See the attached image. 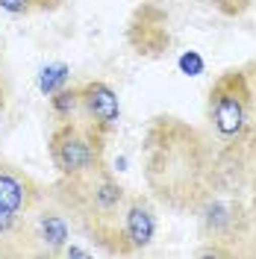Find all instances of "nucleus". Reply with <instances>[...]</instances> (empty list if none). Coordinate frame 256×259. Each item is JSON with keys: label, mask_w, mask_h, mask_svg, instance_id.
I'll return each instance as SVG.
<instances>
[{"label": "nucleus", "mask_w": 256, "mask_h": 259, "mask_svg": "<svg viewBox=\"0 0 256 259\" xmlns=\"http://www.w3.org/2000/svg\"><path fill=\"white\" fill-rule=\"evenodd\" d=\"M147 192L174 212H194L221 174L212 136L177 115H156L142 136Z\"/></svg>", "instance_id": "nucleus-1"}, {"label": "nucleus", "mask_w": 256, "mask_h": 259, "mask_svg": "<svg viewBox=\"0 0 256 259\" xmlns=\"http://www.w3.org/2000/svg\"><path fill=\"white\" fill-rule=\"evenodd\" d=\"M53 192L74 215V224H80L100 250L118 253V221L130 192L106 168V162L77 180H59Z\"/></svg>", "instance_id": "nucleus-2"}, {"label": "nucleus", "mask_w": 256, "mask_h": 259, "mask_svg": "<svg viewBox=\"0 0 256 259\" xmlns=\"http://www.w3.org/2000/svg\"><path fill=\"white\" fill-rule=\"evenodd\" d=\"M206 124L221 153L236 150L256 133V95L244 65L218 74L209 85Z\"/></svg>", "instance_id": "nucleus-3"}, {"label": "nucleus", "mask_w": 256, "mask_h": 259, "mask_svg": "<svg viewBox=\"0 0 256 259\" xmlns=\"http://www.w3.org/2000/svg\"><path fill=\"white\" fill-rule=\"evenodd\" d=\"M106 142H109V136H103L82 118L53 121V130L48 133L50 165L56 168L59 180H77L95 171L97 165H103Z\"/></svg>", "instance_id": "nucleus-4"}, {"label": "nucleus", "mask_w": 256, "mask_h": 259, "mask_svg": "<svg viewBox=\"0 0 256 259\" xmlns=\"http://www.w3.org/2000/svg\"><path fill=\"white\" fill-rule=\"evenodd\" d=\"M74 215L68 212L59 194L53 189H41L27 215L21 230V256H53L59 259L62 250L74 242Z\"/></svg>", "instance_id": "nucleus-5"}, {"label": "nucleus", "mask_w": 256, "mask_h": 259, "mask_svg": "<svg viewBox=\"0 0 256 259\" xmlns=\"http://www.w3.org/2000/svg\"><path fill=\"white\" fill-rule=\"evenodd\" d=\"M194 215H197V227H200V239L203 242L224 244V247L233 239H239L241 233H244V227H247V212L241 206V200L233 197V194H224L218 189V183L194 206Z\"/></svg>", "instance_id": "nucleus-6"}, {"label": "nucleus", "mask_w": 256, "mask_h": 259, "mask_svg": "<svg viewBox=\"0 0 256 259\" xmlns=\"http://www.w3.org/2000/svg\"><path fill=\"white\" fill-rule=\"evenodd\" d=\"M127 41L144 59H159L174 48V32H171V18L159 3L147 0L142 3L127 24Z\"/></svg>", "instance_id": "nucleus-7"}, {"label": "nucleus", "mask_w": 256, "mask_h": 259, "mask_svg": "<svg viewBox=\"0 0 256 259\" xmlns=\"http://www.w3.org/2000/svg\"><path fill=\"white\" fill-rule=\"evenodd\" d=\"M156 233H159V218H156L150 197L130 192L121 221H118V253L121 256L142 253L156 242Z\"/></svg>", "instance_id": "nucleus-8"}, {"label": "nucleus", "mask_w": 256, "mask_h": 259, "mask_svg": "<svg viewBox=\"0 0 256 259\" xmlns=\"http://www.w3.org/2000/svg\"><path fill=\"white\" fill-rule=\"evenodd\" d=\"M80 118L103 136H112L121 124V97L106 80L80 82Z\"/></svg>", "instance_id": "nucleus-9"}, {"label": "nucleus", "mask_w": 256, "mask_h": 259, "mask_svg": "<svg viewBox=\"0 0 256 259\" xmlns=\"http://www.w3.org/2000/svg\"><path fill=\"white\" fill-rule=\"evenodd\" d=\"M38 194H41V186L27 171L0 159V212L3 215L24 218Z\"/></svg>", "instance_id": "nucleus-10"}, {"label": "nucleus", "mask_w": 256, "mask_h": 259, "mask_svg": "<svg viewBox=\"0 0 256 259\" xmlns=\"http://www.w3.org/2000/svg\"><path fill=\"white\" fill-rule=\"evenodd\" d=\"M48 109L53 115V121H74L80 118V82L77 85H65L59 92H53L48 97Z\"/></svg>", "instance_id": "nucleus-11"}, {"label": "nucleus", "mask_w": 256, "mask_h": 259, "mask_svg": "<svg viewBox=\"0 0 256 259\" xmlns=\"http://www.w3.org/2000/svg\"><path fill=\"white\" fill-rule=\"evenodd\" d=\"M221 156H233L236 165H239V171L247 177V183L256 189V133L244 142V145H239L236 150H230V153H221Z\"/></svg>", "instance_id": "nucleus-12"}, {"label": "nucleus", "mask_w": 256, "mask_h": 259, "mask_svg": "<svg viewBox=\"0 0 256 259\" xmlns=\"http://www.w3.org/2000/svg\"><path fill=\"white\" fill-rule=\"evenodd\" d=\"M71 68L65 62H53V65H48L45 71H41V77H38V89H41V95L45 97H50L53 92H59V89H65L68 82H71Z\"/></svg>", "instance_id": "nucleus-13"}, {"label": "nucleus", "mask_w": 256, "mask_h": 259, "mask_svg": "<svg viewBox=\"0 0 256 259\" xmlns=\"http://www.w3.org/2000/svg\"><path fill=\"white\" fill-rule=\"evenodd\" d=\"M194 3H203V6H212L215 12H221L227 18H239L250 9L253 0H194Z\"/></svg>", "instance_id": "nucleus-14"}, {"label": "nucleus", "mask_w": 256, "mask_h": 259, "mask_svg": "<svg viewBox=\"0 0 256 259\" xmlns=\"http://www.w3.org/2000/svg\"><path fill=\"white\" fill-rule=\"evenodd\" d=\"M0 12H6V15H30L35 12V0H0Z\"/></svg>", "instance_id": "nucleus-15"}, {"label": "nucleus", "mask_w": 256, "mask_h": 259, "mask_svg": "<svg viewBox=\"0 0 256 259\" xmlns=\"http://www.w3.org/2000/svg\"><path fill=\"white\" fill-rule=\"evenodd\" d=\"M65 0H35V12H53V9H59Z\"/></svg>", "instance_id": "nucleus-16"}, {"label": "nucleus", "mask_w": 256, "mask_h": 259, "mask_svg": "<svg viewBox=\"0 0 256 259\" xmlns=\"http://www.w3.org/2000/svg\"><path fill=\"white\" fill-rule=\"evenodd\" d=\"M3 112H6V85L0 80V121H3Z\"/></svg>", "instance_id": "nucleus-17"}, {"label": "nucleus", "mask_w": 256, "mask_h": 259, "mask_svg": "<svg viewBox=\"0 0 256 259\" xmlns=\"http://www.w3.org/2000/svg\"><path fill=\"white\" fill-rule=\"evenodd\" d=\"M247 68V77H250V82H253V95H256V59L250 65H244Z\"/></svg>", "instance_id": "nucleus-18"}, {"label": "nucleus", "mask_w": 256, "mask_h": 259, "mask_svg": "<svg viewBox=\"0 0 256 259\" xmlns=\"http://www.w3.org/2000/svg\"><path fill=\"white\" fill-rule=\"evenodd\" d=\"M0 59H3V41H0Z\"/></svg>", "instance_id": "nucleus-19"}]
</instances>
